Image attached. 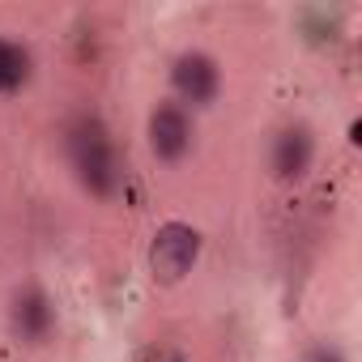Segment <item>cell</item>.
Segmentation results:
<instances>
[{
	"instance_id": "cell-2",
	"label": "cell",
	"mask_w": 362,
	"mask_h": 362,
	"mask_svg": "<svg viewBox=\"0 0 362 362\" xmlns=\"http://www.w3.org/2000/svg\"><path fill=\"white\" fill-rule=\"evenodd\" d=\"M201 230L188 226V222H162L153 230V243H149V269L158 281L175 286V281H184L192 273V264L201 260Z\"/></svg>"
},
{
	"instance_id": "cell-5",
	"label": "cell",
	"mask_w": 362,
	"mask_h": 362,
	"mask_svg": "<svg viewBox=\"0 0 362 362\" xmlns=\"http://www.w3.org/2000/svg\"><path fill=\"white\" fill-rule=\"evenodd\" d=\"M315 162V136L307 124H290L273 136V153H269V166L281 184H298V179L311 170Z\"/></svg>"
},
{
	"instance_id": "cell-9",
	"label": "cell",
	"mask_w": 362,
	"mask_h": 362,
	"mask_svg": "<svg viewBox=\"0 0 362 362\" xmlns=\"http://www.w3.org/2000/svg\"><path fill=\"white\" fill-rule=\"evenodd\" d=\"M166 362H184V358H166Z\"/></svg>"
},
{
	"instance_id": "cell-1",
	"label": "cell",
	"mask_w": 362,
	"mask_h": 362,
	"mask_svg": "<svg viewBox=\"0 0 362 362\" xmlns=\"http://www.w3.org/2000/svg\"><path fill=\"white\" fill-rule=\"evenodd\" d=\"M64 149H69V162H73L77 184L90 197L107 201V197L119 192L124 166H119V149H115V141H111V132H107L103 119H94V115L73 119L69 132H64Z\"/></svg>"
},
{
	"instance_id": "cell-7",
	"label": "cell",
	"mask_w": 362,
	"mask_h": 362,
	"mask_svg": "<svg viewBox=\"0 0 362 362\" xmlns=\"http://www.w3.org/2000/svg\"><path fill=\"white\" fill-rule=\"evenodd\" d=\"M30 52L22 47V43H13V39H5L0 35V94H13V90H22L26 81H30Z\"/></svg>"
},
{
	"instance_id": "cell-6",
	"label": "cell",
	"mask_w": 362,
	"mask_h": 362,
	"mask_svg": "<svg viewBox=\"0 0 362 362\" xmlns=\"http://www.w3.org/2000/svg\"><path fill=\"white\" fill-rule=\"evenodd\" d=\"M9 324H13V332H18L26 345H43V341L52 337V328H56V307H52V298H47L39 286H26V290L13 294Z\"/></svg>"
},
{
	"instance_id": "cell-8",
	"label": "cell",
	"mask_w": 362,
	"mask_h": 362,
	"mask_svg": "<svg viewBox=\"0 0 362 362\" xmlns=\"http://www.w3.org/2000/svg\"><path fill=\"white\" fill-rule=\"evenodd\" d=\"M315 362H341V354H337V349H320Z\"/></svg>"
},
{
	"instance_id": "cell-3",
	"label": "cell",
	"mask_w": 362,
	"mask_h": 362,
	"mask_svg": "<svg viewBox=\"0 0 362 362\" xmlns=\"http://www.w3.org/2000/svg\"><path fill=\"white\" fill-rule=\"evenodd\" d=\"M170 86L175 94L192 103V107H209L222 90V69L209 52H184L175 64H170Z\"/></svg>"
},
{
	"instance_id": "cell-4",
	"label": "cell",
	"mask_w": 362,
	"mask_h": 362,
	"mask_svg": "<svg viewBox=\"0 0 362 362\" xmlns=\"http://www.w3.org/2000/svg\"><path fill=\"white\" fill-rule=\"evenodd\" d=\"M145 136H149V149H153L158 162H179L192 149V119H188V111L179 103H158L149 111Z\"/></svg>"
}]
</instances>
